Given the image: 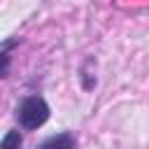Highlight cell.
Returning <instances> with one entry per match:
<instances>
[{"label": "cell", "instance_id": "obj_1", "mask_svg": "<svg viewBox=\"0 0 149 149\" xmlns=\"http://www.w3.org/2000/svg\"><path fill=\"white\" fill-rule=\"evenodd\" d=\"M49 105L42 95H26L16 107V121L23 130H37L49 119Z\"/></svg>", "mask_w": 149, "mask_h": 149}, {"label": "cell", "instance_id": "obj_2", "mask_svg": "<svg viewBox=\"0 0 149 149\" xmlns=\"http://www.w3.org/2000/svg\"><path fill=\"white\" fill-rule=\"evenodd\" d=\"M74 147H77V137L72 133L63 130V133H56V135L47 137L44 142H40L37 149H74Z\"/></svg>", "mask_w": 149, "mask_h": 149}, {"label": "cell", "instance_id": "obj_3", "mask_svg": "<svg viewBox=\"0 0 149 149\" xmlns=\"http://www.w3.org/2000/svg\"><path fill=\"white\" fill-rule=\"evenodd\" d=\"M16 44H19V37H12V40L2 42V51H0V56H2V77L9 74V58H12V49Z\"/></svg>", "mask_w": 149, "mask_h": 149}, {"label": "cell", "instance_id": "obj_4", "mask_svg": "<svg viewBox=\"0 0 149 149\" xmlns=\"http://www.w3.org/2000/svg\"><path fill=\"white\" fill-rule=\"evenodd\" d=\"M23 144V135L19 130H7L2 135V142H0V149H21Z\"/></svg>", "mask_w": 149, "mask_h": 149}]
</instances>
